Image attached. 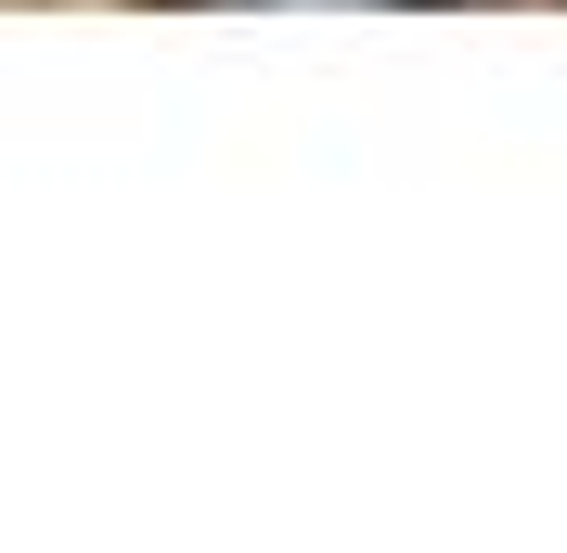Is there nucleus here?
Wrapping results in <instances>:
<instances>
[]
</instances>
